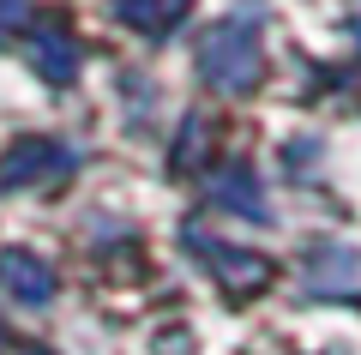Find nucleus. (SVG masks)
Listing matches in <instances>:
<instances>
[{
	"label": "nucleus",
	"instance_id": "5",
	"mask_svg": "<svg viewBox=\"0 0 361 355\" xmlns=\"http://www.w3.org/2000/svg\"><path fill=\"white\" fill-rule=\"evenodd\" d=\"M121 18H133L139 30H169L180 13H187V0H115Z\"/></svg>",
	"mask_w": 361,
	"mask_h": 355
},
{
	"label": "nucleus",
	"instance_id": "1",
	"mask_svg": "<svg viewBox=\"0 0 361 355\" xmlns=\"http://www.w3.org/2000/svg\"><path fill=\"white\" fill-rule=\"evenodd\" d=\"M199 73L211 78L217 90H247L259 78V42H253V25H223L205 37V49H199Z\"/></svg>",
	"mask_w": 361,
	"mask_h": 355
},
{
	"label": "nucleus",
	"instance_id": "6",
	"mask_svg": "<svg viewBox=\"0 0 361 355\" xmlns=\"http://www.w3.org/2000/svg\"><path fill=\"white\" fill-rule=\"evenodd\" d=\"M18 18H25V0H0V30L18 25Z\"/></svg>",
	"mask_w": 361,
	"mask_h": 355
},
{
	"label": "nucleus",
	"instance_id": "3",
	"mask_svg": "<svg viewBox=\"0 0 361 355\" xmlns=\"http://www.w3.org/2000/svg\"><path fill=\"white\" fill-rule=\"evenodd\" d=\"M0 283H6V295L25 301V307H49L54 301V271L42 265V259H30V253H6L0 259Z\"/></svg>",
	"mask_w": 361,
	"mask_h": 355
},
{
	"label": "nucleus",
	"instance_id": "2",
	"mask_svg": "<svg viewBox=\"0 0 361 355\" xmlns=\"http://www.w3.org/2000/svg\"><path fill=\"white\" fill-rule=\"evenodd\" d=\"M66 169H73V151L54 139H25L6 163H0V193L13 187H49V181H61Z\"/></svg>",
	"mask_w": 361,
	"mask_h": 355
},
{
	"label": "nucleus",
	"instance_id": "4",
	"mask_svg": "<svg viewBox=\"0 0 361 355\" xmlns=\"http://www.w3.org/2000/svg\"><path fill=\"white\" fill-rule=\"evenodd\" d=\"M30 61H37V73L49 78V85H66L78 66V42L66 37V30H37L30 37Z\"/></svg>",
	"mask_w": 361,
	"mask_h": 355
}]
</instances>
